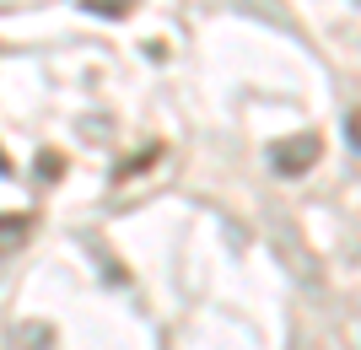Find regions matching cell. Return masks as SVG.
<instances>
[{"instance_id":"277c9868","label":"cell","mask_w":361,"mask_h":350,"mask_svg":"<svg viewBox=\"0 0 361 350\" xmlns=\"http://www.w3.org/2000/svg\"><path fill=\"white\" fill-rule=\"evenodd\" d=\"M60 168H65V162H60V151H49V156H44V178L54 183V178H60Z\"/></svg>"},{"instance_id":"6da1fadb","label":"cell","mask_w":361,"mask_h":350,"mask_svg":"<svg viewBox=\"0 0 361 350\" xmlns=\"http://www.w3.org/2000/svg\"><path fill=\"white\" fill-rule=\"evenodd\" d=\"M324 156V140L318 135H291V140H275L270 146V168L281 173V178H297V173H307Z\"/></svg>"},{"instance_id":"3957f363","label":"cell","mask_w":361,"mask_h":350,"mask_svg":"<svg viewBox=\"0 0 361 350\" xmlns=\"http://www.w3.org/2000/svg\"><path fill=\"white\" fill-rule=\"evenodd\" d=\"M49 339H54V329H49V323H38V329H22V350H49Z\"/></svg>"},{"instance_id":"7a4b0ae2","label":"cell","mask_w":361,"mask_h":350,"mask_svg":"<svg viewBox=\"0 0 361 350\" xmlns=\"http://www.w3.org/2000/svg\"><path fill=\"white\" fill-rule=\"evenodd\" d=\"M27 232H32V215H22V211H6V215H0V259L27 243Z\"/></svg>"}]
</instances>
